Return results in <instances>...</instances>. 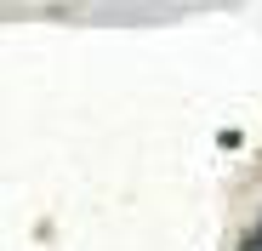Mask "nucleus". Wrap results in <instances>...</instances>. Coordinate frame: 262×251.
<instances>
[{
	"label": "nucleus",
	"mask_w": 262,
	"mask_h": 251,
	"mask_svg": "<svg viewBox=\"0 0 262 251\" xmlns=\"http://www.w3.org/2000/svg\"><path fill=\"white\" fill-rule=\"evenodd\" d=\"M239 251H262V223H256V228H251V234L239 240Z\"/></svg>",
	"instance_id": "1"
}]
</instances>
